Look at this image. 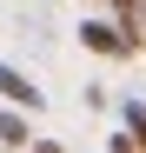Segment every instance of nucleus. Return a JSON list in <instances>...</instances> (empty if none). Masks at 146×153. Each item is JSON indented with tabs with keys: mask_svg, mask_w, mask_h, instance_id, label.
I'll return each mask as SVG.
<instances>
[{
	"mask_svg": "<svg viewBox=\"0 0 146 153\" xmlns=\"http://www.w3.org/2000/svg\"><path fill=\"white\" fill-rule=\"evenodd\" d=\"M80 47H86V53H100V60H133V53H139V40L119 33V27H113V13L80 20Z\"/></svg>",
	"mask_w": 146,
	"mask_h": 153,
	"instance_id": "f257e3e1",
	"label": "nucleus"
},
{
	"mask_svg": "<svg viewBox=\"0 0 146 153\" xmlns=\"http://www.w3.org/2000/svg\"><path fill=\"white\" fill-rule=\"evenodd\" d=\"M0 100H7V107H27V113H40V107H46V93H40L20 67H7V60H0Z\"/></svg>",
	"mask_w": 146,
	"mask_h": 153,
	"instance_id": "f03ea898",
	"label": "nucleus"
},
{
	"mask_svg": "<svg viewBox=\"0 0 146 153\" xmlns=\"http://www.w3.org/2000/svg\"><path fill=\"white\" fill-rule=\"evenodd\" d=\"M27 140H33V126H27V113H20V107H0V146H13V153H20Z\"/></svg>",
	"mask_w": 146,
	"mask_h": 153,
	"instance_id": "7ed1b4c3",
	"label": "nucleus"
},
{
	"mask_svg": "<svg viewBox=\"0 0 146 153\" xmlns=\"http://www.w3.org/2000/svg\"><path fill=\"white\" fill-rule=\"evenodd\" d=\"M119 126H126V140L146 153V100H126V107H119Z\"/></svg>",
	"mask_w": 146,
	"mask_h": 153,
	"instance_id": "20e7f679",
	"label": "nucleus"
},
{
	"mask_svg": "<svg viewBox=\"0 0 146 153\" xmlns=\"http://www.w3.org/2000/svg\"><path fill=\"white\" fill-rule=\"evenodd\" d=\"M106 153H139V146H133V140H126V126H119V133H113V140H106Z\"/></svg>",
	"mask_w": 146,
	"mask_h": 153,
	"instance_id": "39448f33",
	"label": "nucleus"
},
{
	"mask_svg": "<svg viewBox=\"0 0 146 153\" xmlns=\"http://www.w3.org/2000/svg\"><path fill=\"white\" fill-rule=\"evenodd\" d=\"M20 153H66V146H60V140H27Z\"/></svg>",
	"mask_w": 146,
	"mask_h": 153,
	"instance_id": "423d86ee",
	"label": "nucleus"
}]
</instances>
